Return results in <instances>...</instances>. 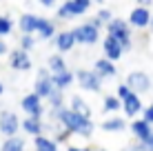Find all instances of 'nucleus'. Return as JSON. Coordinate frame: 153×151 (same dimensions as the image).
<instances>
[{"instance_id": "9", "label": "nucleus", "mask_w": 153, "mask_h": 151, "mask_svg": "<svg viewBox=\"0 0 153 151\" xmlns=\"http://www.w3.org/2000/svg\"><path fill=\"white\" fill-rule=\"evenodd\" d=\"M20 131V118L13 111H0V133L4 138H13Z\"/></svg>"}, {"instance_id": "33", "label": "nucleus", "mask_w": 153, "mask_h": 151, "mask_svg": "<svg viewBox=\"0 0 153 151\" xmlns=\"http://www.w3.org/2000/svg\"><path fill=\"white\" fill-rule=\"evenodd\" d=\"M142 144H144V149H146V151H153V131H151V136L146 138Z\"/></svg>"}, {"instance_id": "20", "label": "nucleus", "mask_w": 153, "mask_h": 151, "mask_svg": "<svg viewBox=\"0 0 153 151\" xmlns=\"http://www.w3.org/2000/svg\"><path fill=\"white\" fill-rule=\"evenodd\" d=\"M36 13H22L18 18V29H20V36H33V29H36Z\"/></svg>"}, {"instance_id": "22", "label": "nucleus", "mask_w": 153, "mask_h": 151, "mask_svg": "<svg viewBox=\"0 0 153 151\" xmlns=\"http://www.w3.org/2000/svg\"><path fill=\"white\" fill-rule=\"evenodd\" d=\"M51 82H53V89H56V91H62V93H65V89H69V87L73 85V74L67 69V71H62V74L51 76Z\"/></svg>"}, {"instance_id": "8", "label": "nucleus", "mask_w": 153, "mask_h": 151, "mask_svg": "<svg viewBox=\"0 0 153 151\" xmlns=\"http://www.w3.org/2000/svg\"><path fill=\"white\" fill-rule=\"evenodd\" d=\"M20 109L25 111L27 118H38V120H42V116H45V105H42V100L36 93H27V96L20 100Z\"/></svg>"}, {"instance_id": "11", "label": "nucleus", "mask_w": 153, "mask_h": 151, "mask_svg": "<svg viewBox=\"0 0 153 151\" xmlns=\"http://www.w3.org/2000/svg\"><path fill=\"white\" fill-rule=\"evenodd\" d=\"M9 67H11L13 71H29L31 69L29 54H25V51H20V49L9 51Z\"/></svg>"}, {"instance_id": "37", "label": "nucleus", "mask_w": 153, "mask_h": 151, "mask_svg": "<svg viewBox=\"0 0 153 151\" xmlns=\"http://www.w3.org/2000/svg\"><path fill=\"white\" fill-rule=\"evenodd\" d=\"M67 151H82V147H76V144H69V147H67Z\"/></svg>"}, {"instance_id": "23", "label": "nucleus", "mask_w": 153, "mask_h": 151, "mask_svg": "<svg viewBox=\"0 0 153 151\" xmlns=\"http://www.w3.org/2000/svg\"><path fill=\"white\" fill-rule=\"evenodd\" d=\"M69 109L71 111H76V113H80V116L84 118H91V107H89V102L84 100L82 96H71V102H69Z\"/></svg>"}, {"instance_id": "19", "label": "nucleus", "mask_w": 153, "mask_h": 151, "mask_svg": "<svg viewBox=\"0 0 153 151\" xmlns=\"http://www.w3.org/2000/svg\"><path fill=\"white\" fill-rule=\"evenodd\" d=\"M42 120H38V118H22L20 120V129H22L27 136H31V138H38V136H42Z\"/></svg>"}, {"instance_id": "10", "label": "nucleus", "mask_w": 153, "mask_h": 151, "mask_svg": "<svg viewBox=\"0 0 153 151\" xmlns=\"http://www.w3.org/2000/svg\"><path fill=\"white\" fill-rule=\"evenodd\" d=\"M56 33H58V29H56V22L51 18H45V16H38V18H36V29H33L36 40H49V38H53Z\"/></svg>"}, {"instance_id": "18", "label": "nucleus", "mask_w": 153, "mask_h": 151, "mask_svg": "<svg viewBox=\"0 0 153 151\" xmlns=\"http://www.w3.org/2000/svg\"><path fill=\"white\" fill-rule=\"evenodd\" d=\"M93 71L104 80V78H113L115 74H118V67H115V62L107 60V58H98L96 65H93Z\"/></svg>"}, {"instance_id": "13", "label": "nucleus", "mask_w": 153, "mask_h": 151, "mask_svg": "<svg viewBox=\"0 0 153 151\" xmlns=\"http://www.w3.org/2000/svg\"><path fill=\"white\" fill-rule=\"evenodd\" d=\"M102 51H104V58L107 60H111V62H115V60H120L122 58V47H120V42L118 40H113L111 36H107V38L102 40Z\"/></svg>"}, {"instance_id": "28", "label": "nucleus", "mask_w": 153, "mask_h": 151, "mask_svg": "<svg viewBox=\"0 0 153 151\" xmlns=\"http://www.w3.org/2000/svg\"><path fill=\"white\" fill-rule=\"evenodd\" d=\"M13 31V20L9 18L7 13L0 16V38H4V36H9Z\"/></svg>"}, {"instance_id": "39", "label": "nucleus", "mask_w": 153, "mask_h": 151, "mask_svg": "<svg viewBox=\"0 0 153 151\" xmlns=\"http://www.w3.org/2000/svg\"><path fill=\"white\" fill-rule=\"evenodd\" d=\"M4 93V85H2V80H0V96Z\"/></svg>"}, {"instance_id": "16", "label": "nucleus", "mask_w": 153, "mask_h": 151, "mask_svg": "<svg viewBox=\"0 0 153 151\" xmlns=\"http://www.w3.org/2000/svg\"><path fill=\"white\" fill-rule=\"evenodd\" d=\"M100 129L107 131V133H120V131L126 129V120L122 116H109V118H104V120L100 122Z\"/></svg>"}, {"instance_id": "26", "label": "nucleus", "mask_w": 153, "mask_h": 151, "mask_svg": "<svg viewBox=\"0 0 153 151\" xmlns=\"http://www.w3.org/2000/svg\"><path fill=\"white\" fill-rule=\"evenodd\" d=\"M102 107H104V111H107V113H115V111H120V109H122L120 100L115 98V93H109V96L102 98Z\"/></svg>"}, {"instance_id": "1", "label": "nucleus", "mask_w": 153, "mask_h": 151, "mask_svg": "<svg viewBox=\"0 0 153 151\" xmlns=\"http://www.w3.org/2000/svg\"><path fill=\"white\" fill-rule=\"evenodd\" d=\"M49 122H60V127L65 129L69 136L73 133V136H80V138H91L93 131H96V124H93L91 118H84L80 113L71 111L69 107L51 109L49 111Z\"/></svg>"}, {"instance_id": "14", "label": "nucleus", "mask_w": 153, "mask_h": 151, "mask_svg": "<svg viewBox=\"0 0 153 151\" xmlns=\"http://www.w3.org/2000/svg\"><path fill=\"white\" fill-rule=\"evenodd\" d=\"M53 91H56V89H53V82H51V76H47V78H36L33 91H31V93H36V96H38L40 100L45 102Z\"/></svg>"}, {"instance_id": "31", "label": "nucleus", "mask_w": 153, "mask_h": 151, "mask_svg": "<svg viewBox=\"0 0 153 151\" xmlns=\"http://www.w3.org/2000/svg\"><path fill=\"white\" fill-rule=\"evenodd\" d=\"M142 120L153 127V102H151V105H146V107H142Z\"/></svg>"}, {"instance_id": "15", "label": "nucleus", "mask_w": 153, "mask_h": 151, "mask_svg": "<svg viewBox=\"0 0 153 151\" xmlns=\"http://www.w3.org/2000/svg\"><path fill=\"white\" fill-rule=\"evenodd\" d=\"M126 127L131 129V133H133V138L138 140V142H144V140L151 136V131H153V127H151V124H146L142 118H135V120L131 124H126Z\"/></svg>"}, {"instance_id": "17", "label": "nucleus", "mask_w": 153, "mask_h": 151, "mask_svg": "<svg viewBox=\"0 0 153 151\" xmlns=\"http://www.w3.org/2000/svg\"><path fill=\"white\" fill-rule=\"evenodd\" d=\"M53 42H56L58 54H67V51H71L73 47H76V40H73L71 31H58L53 36Z\"/></svg>"}, {"instance_id": "2", "label": "nucleus", "mask_w": 153, "mask_h": 151, "mask_svg": "<svg viewBox=\"0 0 153 151\" xmlns=\"http://www.w3.org/2000/svg\"><path fill=\"white\" fill-rule=\"evenodd\" d=\"M107 36H111L113 40H118L122 51H131L133 47V36H131V27L126 25L124 18H113L107 25Z\"/></svg>"}, {"instance_id": "6", "label": "nucleus", "mask_w": 153, "mask_h": 151, "mask_svg": "<svg viewBox=\"0 0 153 151\" xmlns=\"http://www.w3.org/2000/svg\"><path fill=\"white\" fill-rule=\"evenodd\" d=\"M71 36H73V40H76V45H96L98 38H100V31L96 27H91L89 20H87V22L73 27L71 29Z\"/></svg>"}, {"instance_id": "34", "label": "nucleus", "mask_w": 153, "mask_h": 151, "mask_svg": "<svg viewBox=\"0 0 153 151\" xmlns=\"http://www.w3.org/2000/svg\"><path fill=\"white\" fill-rule=\"evenodd\" d=\"M9 54V47L4 42V38H0V56H7Z\"/></svg>"}, {"instance_id": "5", "label": "nucleus", "mask_w": 153, "mask_h": 151, "mask_svg": "<svg viewBox=\"0 0 153 151\" xmlns=\"http://www.w3.org/2000/svg\"><path fill=\"white\" fill-rule=\"evenodd\" d=\"M126 87H129L131 93H135V96H142V93L151 91V76L144 74V71H131L129 76H126Z\"/></svg>"}, {"instance_id": "40", "label": "nucleus", "mask_w": 153, "mask_h": 151, "mask_svg": "<svg viewBox=\"0 0 153 151\" xmlns=\"http://www.w3.org/2000/svg\"><path fill=\"white\" fill-rule=\"evenodd\" d=\"M93 151H107V149H102V147H98V149H93Z\"/></svg>"}, {"instance_id": "29", "label": "nucleus", "mask_w": 153, "mask_h": 151, "mask_svg": "<svg viewBox=\"0 0 153 151\" xmlns=\"http://www.w3.org/2000/svg\"><path fill=\"white\" fill-rule=\"evenodd\" d=\"M47 102L51 105V109H62L65 107V93L62 91H53L49 98H47Z\"/></svg>"}, {"instance_id": "4", "label": "nucleus", "mask_w": 153, "mask_h": 151, "mask_svg": "<svg viewBox=\"0 0 153 151\" xmlns=\"http://www.w3.org/2000/svg\"><path fill=\"white\" fill-rule=\"evenodd\" d=\"M73 82H78L84 91L98 93V91H102V82L104 80L93 69H78L76 74H73Z\"/></svg>"}, {"instance_id": "32", "label": "nucleus", "mask_w": 153, "mask_h": 151, "mask_svg": "<svg viewBox=\"0 0 153 151\" xmlns=\"http://www.w3.org/2000/svg\"><path fill=\"white\" fill-rule=\"evenodd\" d=\"M126 96H131V91H129V87H126L124 82H122V85H118V93H115V98H118V100L122 102Z\"/></svg>"}, {"instance_id": "21", "label": "nucleus", "mask_w": 153, "mask_h": 151, "mask_svg": "<svg viewBox=\"0 0 153 151\" xmlns=\"http://www.w3.org/2000/svg\"><path fill=\"white\" fill-rule=\"evenodd\" d=\"M69 67H67V60H65V56H60V54H53V56H49L47 58V71H49L51 76H56V74H62V71H67Z\"/></svg>"}, {"instance_id": "30", "label": "nucleus", "mask_w": 153, "mask_h": 151, "mask_svg": "<svg viewBox=\"0 0 153 151\" xmlns=\"http://www.w3.org/2000/svg\"><path fill=\"white\" fill-rule=\"evenodd\" d=\"M96 18H98L102 25H109V22L113 20V11H111L109 7H100V9H98V13H96Z\"/></svg>"}, {"instance_id": "3", "label": "nucleus", "mask_w": 153, "mask_h": 151, "mask_svg": "<svg viewBox=\"0 0 153 151\" xmlns=\"http://www.w3.org/2000/svg\"><path fill=\"white\" fill-rule=\"evenodd\" d=\"M91 0H67V2L58 4L56 7V13L60 20H71V18H78V16H84L91 9Z\"/></svg>"}, {"instance_id": "27", "label": "nucleus", "mask_w": 153, "mask_h": 151, "mask_svg": "<svg viewBox=\"0 0 153 151\" xmlns=\"http://www.w3.org/2000/svg\"><path fill=\"white\" fill-rule=\"evenodd\" d=\"M33 47H36V36H20V38H18V49L20 51L29 54Z\"/></svg>"}, {"instance_id": "24", "label": "nucleus", "mask_w": 153, "mask_h": 151, "mask_svg": "<svg viewBox=\"0 0 153 151\" xmlns=\"http://www.w3.org/2000/svg\"><path fill=\"white\" fill-rule=\"evenodd\" d=\"M27 142L22 136H13V138H4V142H0V151H25Z\"/></svg>"}, {"instance_id": "25", "label": "nucleus", "mask_w": 153, "mask_h": 151, "mask_svg": "<svg viewBox=\"0 0 153 151\" xmlns=\"http://www.w3.org/2000/svg\"><path fill=\"white\" fill-rule=\"evenodd\" d=\"M33 151H60L58 149V142H53L47 136H38L33 138Z\"/></svg>"}, {"instance_id": "36", "label": "nucleus", "mask_w": 153, "mask_h": 151, "mask_svg": "<svg viewBox=\"0 0 153 151\" xmlns=\"http://www.w3.org/2000/svg\"><path fill=\"white\" fill-rule=\"evenodd\" d=\"M40 4H42L45 9H53V7H56V2H53V0H40Z\"/></svg>"}, {"instance_id": "38", "label": "nucleus", "mask_w": 153, "mask_h": 151, "mask_svg": "<svg viewBox=\"0 0 153 151\" xmlns=\"http://www.w3.org/2000/svg\"><path fill=\"white\" fill-rule=\"evenodd\" d=\"M149 29L153 31V13H151V20H149Z\"/></svg>"}, {"instance_id": "12", "label": "nucleus", "mask_w": 153, "mask_h": 151, "mask_svg": "<svg viewBox=\"0 0 153 151\" xmlns=\"http://www.w3.org/2000/svg\"><path fill=\"white\" fill-rule=\"evenodd\" d=\"M120 105H122L124 116H126V118H133V120H135V118H138V113L142 111V98L135 96V93H131V96H126Z\"/></svg>"}, {"instance_id": "7", "label": "nucleus", "mask_w": 153, "mask_h": 151, "mask_svg": "<svg viewBox=\"0 0 153 151\" xmlns=\"http://www.w3.org/2000/svg\"><path fill=\"white\" fill-rule=\"evenodd\" d=\"M149 20H151V7L138 4V7L131 9L126 25H129L131 29H149Z\"/></svg>"}, {"instance_id": "35", "label": "nucleus", "mask_w": 153, "mask_h": 151, "mask_svg": "<svg viewBox=\"0 0 153 151\" xmlns=\"http://www.w3.org/2000/svg\"><path fill=\"white\" fill-rule=\"evenodd\" d=\"M36 74H38V76H36V78H47V76H51V74H49V71H47V67H40V69H38V71H36Z\"/></svg>"}]
</instances>
